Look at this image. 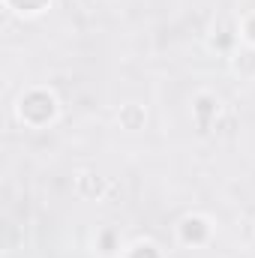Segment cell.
Here are the masks:
<instances>
[{
    "label": "cell",
    "instance_id": "1",
    "mask_svg": "<svg viewBox=\"0 0 255 258\" xmlns=\"http://www.w3.org/2000/svg\"><path fill=\"white\" fill-rule=\"evenodd\" d=\"M180 237H183V243H204V240L210 237L207 219H201V216H186V219L180 222Z\"/></svg>",
    "mask_w": 255,
    "mask_h": 258
},
{
    "label": "cell",
    "instance_id": "2",
    "mask_svg": "<svg viewBox=\"0 0 255 258\" xmlns=\"http://www.w3.org/2000/svg\"><path fill=\"white\" fill-rule=\"evenodd\" d=\"M243 36H246V42H252V45H255V15L243 24Z\"/></svg>",
    "mask_w": 255,
    "mask_h": 258
}]
</instances>
